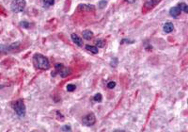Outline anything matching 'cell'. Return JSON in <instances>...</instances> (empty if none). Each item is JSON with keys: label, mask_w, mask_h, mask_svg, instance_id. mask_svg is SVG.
<instances>
[{"label": "cell", "mask_w": 188, "mask_h": 132, "mask_svg": "<svg viewBox=\"0 0 188 132\" xmlns=\"http://www.w3.org/2000/svg\"><path fill=\"white\" fill-rule=\"evenodd\" d=\"M83 38L86 40H90L93 38V32L90 30H85L83 31Z\"/></svg>", "instance_id": "7c38bea8"}, {"label": "cell", "mask_w": 188, "mask_h": 132, "mask_svg": "<svg viewBox=\"0 0 188 132\" xmlns=\"http://www.w3.org/2000/svg\"><path fill=\"white\" fill-rule=\"evenodd\" d=\"M93 99H94V101H96V102H102L103 96H102L101 93H96L95 95H94V97H93Z\"/></svg>", "instance_id": "e0dca14e"}, {"label": "cell", "mask_w": 188, "mask_h": 132, "mask_svg": "<svg viewBox=\"0 0 188 132\" xmlns=\"http://www.w3.org/2000/svg\"><path fill=\"white\" fill-rule=\"evenodd\" d=\"M95 45H96V47H104L105 45V42L103 40H97L95 42Z\"/></svg>", "instance_id": "2e32d148"}, {"label": "cell", "mask_w": 188, "mask_h": 132, "mask_svg": "<svg viewBox=\"0 0 188 132\" xmlns=\"http://www.w3.org/2000/svg\"><path fill=\"white\" fill-rule=\"evenodd\" d=\"M105 5H106V1L105 0H102V1H100V3H99V7L101 9H104L105 7Z\"/></svg>", "instance_id": "44dd1931"}, {"label": "cell", "mask_w": 188, "mask_h": 132, "mask_svg": "<svg viewBox=\"0 0 188 132\" xmlns=\"http://www.w3.org/2000/svg\"><path fill=\"white\" fill-rule=\"evenodd\" d=\"M33 62H34L35 67L42 70H47L50 67V63H49L48 59L42 54L37 53V54L34 55L33 56Z\"/></svg>", "instance_id": "6da1fadb"}, {"label": "cell", "mask_w": 188, "mask_h": 132, "mask_svg": "<svg viewBox=\"0 0 188 132\" xmlns=\"http://www.w3.org/2000/svg\"><path fill=\"white\" fill-rule=\"evenodd\" d=\"M67 91L68 92H73V91L76 89V87H75V85H72V84H69L68 86H67Z\"/></svg>", "instance_id": "ac0fdd59"}, {"label": "cell", "mask_w": 188, "mask_h": 132, "mask_svg": "<svg viewBox=\"0 0 188 132\" xmlns=\"http://www.w3.org/2000/svg\"><path fill=\"white\" fill-rule=\"evenodd\" d=\"M95 9V6L89 5V4H80L78 6V10H83V12H94Z\"/></svg>", "instance_id": "52a82bcc"}, {"label": "cell", "mask_w": 188, "mask_h": 132, "mask_svg": "<svg viewBox=\"0 0 188 132\" xmlns=\"http://www.w3.org/2000/svg\"><path fill=\"white\" fill-rule=\"evenodd\" d=\"M19 45H20V42H14V43H12L10 45H0V52H9V51H12V50H14L16 48L19 47Z\"/></svg>", "instance_id": "8992f818"}, {"label": "cell", "mask_w": 188, "mask_h": 132, "mask_svg": "<svg viewBox=\"0 0 188 132\" xmlns=\"http://www.w3.org/2000/svg\"><path fill=\"white\" fill-rule=\"evenodd\" d=\"M124 1H126V2H128V3L132 4V3H134L136 0H124Z\"/></svg>", "instance_id": "603a6c76"}, {"label": "cell", "mask_w": 188, "mask_h": 132, "mask_svg": "<svg viewBox=\"0 0 188 132\" xmlns=\"http://www.w3.org/2000/svg\"><path fill=\"white\" fill-rule=\"evenodd\" d=\"M95 123H96V117H95V115L93 113H91V112L87 114V115L82 119V124H83L84 126H91Z\"/></svg>", "instance_id": "5b68a950"}, {"label": "cell", "mask_w": 188, "mask_h": 132, "mask_svg": "<svg viewBox=\"0 0 188 132\" xmlns=\"http://www.w3.org/2000/svg\"><path fill=\"white\" fill-rule=\"evenodd\" d=\"M43 7L44 8H49V7L53 6L55 4V0H43Z\"/></svg>", "instance_id": "5bb4252c"}, {"label": "cell", "mask_w": 188, "mask_h": 132, "mask_svg": "<svg viewBox=\"0 0 188 132\" xmlns=\"http://www.w3.org/2000/svg\"><path fill=\"white\" fill-rule=\"evenodd\" d=\"M181 12H182V10L180 9L179 7H173V8H171V9H169V14L172 16V17H178L180 14H181Z\"/></svg>", "instance_id": "30bf717a"}, {"label": "cell", "mask_w": 188, "mask_h": 132, "mask_svg": "<svg viewBox=\"0 0 188 132\" xmlns=\"http://www.w3.org/2000/svg\"><path fill=\"white\" fill-rule=\"evenodd\" d=\"M55 68H56V72L52 73V75H55L57 73V74L61 75L62 78H66V76H68V75L72 73V70L70 69V68L65 67L63 64H60V63L56 64V65H55Z\"/></svg>", "instance_id": "277c9868"}, {"label": "cell", "mask_w": 188, "mask_h": 132, "mask_svg": "<svg viewBox=\"0 0 188 132\" xmlns=\"http://www.w3.org/2000/svg\"><path fill=\"white\" fill-rule=\"evenodd\" d=\"M13 108H14L15 113L18 115L19 117H24L26 115V111H27V108H26V106H24V103L22 99H19L16 102L14 103L13 105Z\"/></svg>", "instance_id": "7a4b0ae2"}, {"label": "cell", "mask_w": 188, "mask_h": 132, "mask_svg": "<svg viewBox=\"0 0 188 132\" xmlns=\"http://www.w3.org/2000/svg\"><path fill=\"white\" fill-rule=\"evenodd\" d=\"M21 26L23 27H24V28H28V27H29V23L27 21H23V22H21Z\"/></svg>", "instance_id": "ffe728a7"}, {"label": "cell", "mask_w": 188, "mask_h": 132, "mask_svg": "<svg viewBox=\"0 0 188 132\" xmlns=\"http://www.w3.org/2000/svg\"><path fill=\"white\" fill-rule=\"evenodd\" d=\"M116 87V82L114 81H110L109 83H107V88L108 89H113V88Z\"/></svg>", "instance_id": "d6986e66"}, {"label": "cell", "mask_w": 188, "mask_h": 132, "mask_svg": "<svg viewBox=\"0 0 188 132\" xmlns=\"http://www.w3.org/2000/svg\"><path fill=\"white\" fill-rule=\"evenodd\" d=\"M71 38H72V42H74L76 45H78V46H82L83 45V40L81 39L78 35H76L75 33H72V35H71Z\"/></svg>", "instance_id": "9c48e42d"}, {"label": "cell", "mask_w": 188, "mask_h": 132, "mask_svg": "<svg viewBox=\"0 0 188 132\" xmlns=\"http://www.w3.org/2000/svg\"><path fill=\"white\" fill-rule=\"evenodd\" d=\"M173 29H174V26L172 23L167 22V23H166V24L164 25V31L166 33H170Z\"/></svg>", "instance_id": "8fae6325"}, {"label": "cell", "mask_w": 188, "mask_h": 132, "mask_svg": "<svg viewBox=\"0 0 188 132\" xmlns=\"http://www.w3.org/2000/svg\"><path fill=\"white\" fill-rule=\"evenodd\" d=\"M178 7L180 8V9H181V10L184 12L185 13H187V12H188V6L185 3H183V2H182V3H179Z\"/></svg>", "instance_id": "9a60e30c"}, {"label": "cell", "mask_w": 188, "mask_h": 132, "mask_svg": "<svg viewBox=\"0 0 188 132\" xmlns=\"http://www.w3.org/2000/svg\"><path fill=\"white\" fill-rule=\"evenodd\" d=\"M159 2H160V0H146L144 6H145V8H147V9H152V8H154Z\"/></svg>", "instance_id": "ba28073f"}, {"label": "cell", "mask_w": 188, "mask_h": 132, "mask_svg": "<svg viewBox=\"0 0 188 132\" xmlns=\"http://www.w3.org/2000/svg\"><path fill=\"white\" fill-rule=\"evenodd\" d=\"M72 128H71V126H62V131H71Z\"/></svg>", "instance_id": "7402d4cb"}, {"label": "cell", "mask_w": 188, "mask_h": 132, "mask_svg": "<svg viewBox=\"0 0 188 132\" xmlns=\"http://www.w3.org/2000/svg\"><path fill=\"white\" fill-rule=\"evenodd\" d=\"M26 5H27L26 0H13L10 4V9L12 12L18 13L24 10Z\"/></svg>", "instance_id": "3957f363"}, {"label": "cell", "mask_w": 188, "mask_h": 132, "mask_svg": "<svg viewBox=\"0 0 188 132\" xmlns=\"http://www.w3.org/2000/svg\"><path fill=\"white\" fill-rule=\"evenodd\" d=\"M86 49H87V51H90L91 53H93V54H97L98 53V47H96V46L87 45H86Z\"/></svg>", "instance_id": "4fadbf2b"}]
</instances>
